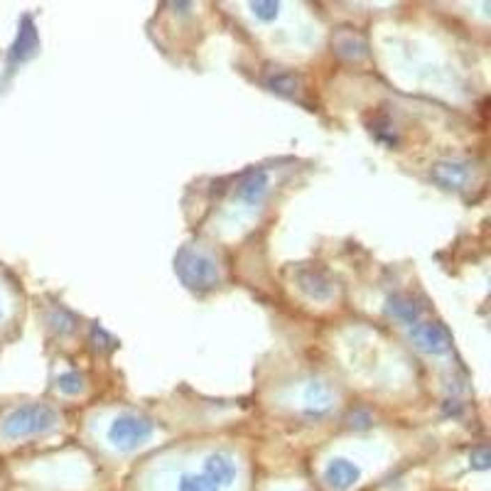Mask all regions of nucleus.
Masks as SVG:
<instances>
[{
    "label": "nucleus",
    "instance_id": "20e7f679",
    "mask_svg": "<svg viewBox=\"0 0 491 491\" xmlns=\"http://www.w3.org/2000/svg\"><path fill=\"white\" fill-rule=\"evenodd\" d=\"M408 334L410 341L425 354H435L437 357V354L450 352L452 347V334L447 332V327L432 320H420L418 325L408 327Z\"/></svg>",
    "mask_w": 491,
    "mask_h": 491
},
{
    "label": "nucleus",
    "instance_id": "f8f14e48",
    "mask_svg": "<svg viewBox=\"0 0 491 491\" xmlns=\"http://www.w3.org/2000/svg\"><path fill=\"white\" fill-rule=\"evenodd\" d=\"M334 47H336V52H339L341 57L354 59V62H359V59H364L368 54L366 40H364L361 35H357V32H352V30L339 32V35L334 37Z\"/></svg>",
    "mask_w": 491,
    "mask_h": 491
},
{
    "label": "nucleus",
    "instance_id": "f03ea898",
    "mask_svg": "<svg viewBox=\"0 0 491 491\" xmlns=\"http://www.w3.org/2000/svg\"><path fill=\"white\" fill-rule=\"evenodd\" d=\"M175 268L177 275L182 278V283L192 290H212L214 285L219 283V265L217 260L212 258L209 254L199 249H182L175 258Z\"/></svg>",
    "mask_w": 491,
    "mask_h": 491
},
{
    "label": "nucleus",
    "instance_id": "423d86ee",
    "mask_svg": "<svg viewBox=\"0 0 491 491\" xmlns=\"http://www.w3.org/2000/svg\"><path fill=\"white\" fill-rule=\"evenodd\" d=\"M297 283H300V288L310 295L312 300L325 302L334 295V280L320 265H305V268L297 270Z\"/></svg>",
    "mask_w": 491,
    "mask_h": 491
},
{
    "label": "nucleus",
    "instance_id": "dca6fc26",
    "mask_svg": "<svg viewBox=\"0 0 491 491\" xmlns=\"http://www.w3.org/2000/svg\"><path fill=\"white\" fill-rule=\"evenodd\" d=\"M177 491H221L219 486H214L204 474H185L180 479Z\"/></svg>",
    "mask_w": 491,
    "mask_h": 491
},
{
    "label": "nucleus",
    "instance_id": "7ed1b4c3",
    "mask_svg": "<svg viewBox=\"0 0 491 491\" xmlns=\"http://www.w3.org/2000/svg\"><path fill=\"white\" fill-rule=\"evenodd\" d=\"M153 432H155L153 420L143 418L138 413H123L111 423L109 439L118 450H135V447L145 445Z\"/></svg>",
    "mask_w": 491,
    "mask_h": 491
},
{
    "label": "nucleus",
    "instance_id": "f257e3e1",
    "mask_svg": "<svg viewBox=\"0 0 491 491\" xmlns=\"http://www.w3.org/2000/svg\"><path fill=\"white\" fill-rule=\"evenodd\" d=\"M59 425V413L52 408V405L45 403H30V405H20L15 408L6 420H3V437L8 439H20V437H30V435H42L49 432Z\"/></svg>",
    "mask_w": 491,
    "mask_h": 491
},
{
    "label": "nucleus",
    "instance_id": "0eeeda50",
    "mask_svg": "<svg viewBox=\"0 0 491 491\" xmlns=\"http://www.w3.org/2000/svg\"><path fill=\"white\" fill-rule=\"evenodd\" d=\"M202 474L212 481L219 489H228L236 479V460H233L228 452H214V455L207 457L202 467Z\"/></svg>",
    "mask_w": 491,
    "mask_h": 491
},
{
    "label": "nucleus",
    "instance_id": "4468645a",
    "mask_svg": "<svg viewBox=\"0 0 491 491\" xmlns=\"http://www.w3.org/2000/svg\"><path fill=\"white\" fill-rule=\"evenodd\" d=\"M305 403H307V408H310V415H325L327 410L332 408V403H334V393H332V388L327 386V383L315 381L307 388Z\"/></svg>",
    "mask_w": 491,
    "mask_h": 491
},
{
    "label": "nucleus",
    "instance_id": "1a4fd4ad",
    "mask_svg": "<svg viewBox=\"0 0 491 491\" xmlns=\"http://www.w3.org/2000/svg\"><path fill=\"white\" fill-rule=\"evenodd\" d=\"M265 192H268V172L265 170H249L236 185V196L243 204H258Z\"/></svg>",
    "mask_w": 491,
    "mask_h": 491
},
{
    "label": "nucleus",
    "instance_id": "f3484780",
    "mask_svg": "<svg viewBox=\"0 0 491 491\" xmlns=\"http://www.w3.org/2000/svg\"><path fill=\"white\" fill-rule=\"evenodd\" d=\"M57 386H59V391H62V393H67V396H74V393L81 391L84 383H81V376H79V373L67 371V373H62V376H59Z\"/></svg>",
    "mask_w": 491,
    "mask_h": 491
},
{
    "label": "nucleus",
    "instance_id": "a211bd4d",
    "mask_svg": "<svg viewBox=\"0 0 491 491\" xmlns=\"http://www.w3.org/2000/svg\"><path fill=\"white\" fill-rule=\"evenodd\" d=\"M251 8H254L256 15H258L260 20H265V22L275 20V17H278V10H280L278 3H251Z\"/></svg>",
    "mask_w": 491,
    "mask_h": 491
},
{
    "label": "nucleus",
    "instance_id": "39448f33",
    "mask_svg": "<svg viewBox=\"0 0 491 491\" xmlns=\"http://www.w3.org/2000/svg\"><path fill=\"white\" fill-rule=\"evenodd\" d=\"M430 180H432L435 185L442 187V189L462 192V189H467L471 182V165L465 160L435 162L432 170H430Z\"/></svg>",
    "mask_w": 491,
    "mask_h": 491
},
{
    "label": "nucleus",
    "instance_id": "9d476101",
    "mask_svg": "<svg viewBox=\"0 0 491 491\" xmlns=\"http://www.w3.org/2000/svg\"><path fill=\"white\" fill-rule=\"evenodd\" d=\"M263 84L273 93H280V96H288V98H300V93H302L300 74L288 72V69H270V72H265Z\"/></svg>",
    "mask_w": 491,
    "mask_h": 491
},
{
    "label": "nucleus",
    "instance_id": "2eb2a0df",
    "mask_svg": "<svg viewBox=\"0 0 491 491\" xmlns=\"http://www.w3.org/2000/svg\"><path fill=\"white\" fill-rule=\"evenodd\" d=\"M371 133L373 138L378 140V143H386V145H398V133H396V125H393V120L388 118L386 114H378L373 116L371 120Z\"/></svg>",
    "mask_w": 491,
    "mask_h": 491
},
{
    "label": "nucleus",
    "instance_id": "aec40b11",
    "mask_svg": "<svg viewBox=\"0 0 491 491\" xmlns=\"http://www.w3.org/2000/svg\"><path fill=\"white\" fill-rule=\"evenodd\" d=\"M368 423H371V418H368V413L352 415V425H357V428H366Z\"/></svg>",
    "mask_w": 491,
    "mask_h": 491
},
{
    "label": "nucleus",
    "instance_id": "6e6552de",
    "mask_svg": "<svg viewBox=\"0 0 491 491\" xmlns=\"http://www.w3.org/2000/svg\"><path fill=\"white\" fill-rule=\"evenodd\" d=\"M388 315L393 317V320L403 322L405 327H413L418 325L420 320H425V307L418 305V300H415L413 295L408 293H396L388 297V305H386Z\"/></svg>",
    "mask_w": 491,
    "mask_h": 491
},
{
    "label": "nucleus",
    "instance_id": "6ab92c4d",
    "mask_svg": "<svg viewBox=\"0 0 491 491\" xmlns=\"http://www.w3.org/2000/svg\"><path fill=\"white\" fill-rule=\"evenodd\" d=\"M469 460H471V467L486 469V467H489V450H486V447H476V450H471Z\"/></svg>",
    "mask_w": 491,
    "mask_h": 491
},
{
    "label": "nucleus",
    "instance_id": "9b49d317",
    "mask_svg": "<svg viewBox=\"0 0 491 491\" xmlns=\"http://www.w3.org/2000/svg\"><path fill=\"white\" fill-rule=\"evenodd\" d=\"M359 476H361L359 467L352 465L349 460H334V462H329V467L325 469V481L336 491L352 489L359 481Z\"/></svg>",
    "mask_w": 491,
    "mask_h": 491
},
{
    "label": "nucleus",
    "instance_id": "ddd939ff",
    "mask_svg": "<svg viewBox=\"0 0 491 491\" xmlns=\"http://www.w3.org/2000/svg\"><path fill=\"white\" fill-rule=\"evenodd\" d=\"M35 49H37L35 25H32L30 17H25V20H22V27H20V35H17V42L13 45V49H10V64L25 62L27 57H32Z\"/></svg>",
    "mask_w": 491,
    "mask_h": 491
}]
</instances>
